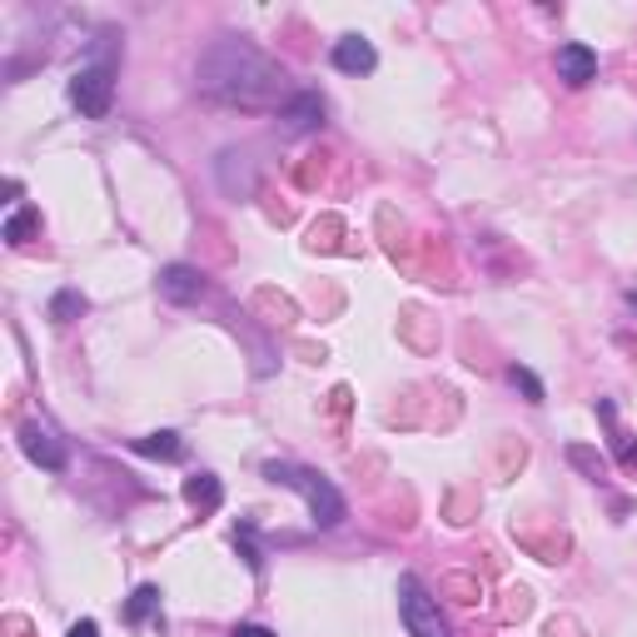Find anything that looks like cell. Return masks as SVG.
I'll list each match as a JSON object with an SVG mask.
<instances>
[{
  "label": "cell",
  "mask_w": 637,
  "mask_h": 637,
  "mask_svg": "<svg viewBox=\"0 0 637 637\" xmlns=\"http://www.w3.org/2000/svg\"><path fill=\"white\" fill-rule=\"evenodd\" d=\"M568 458H572V464H578V468H588V478H603V458H598V454H588L583 443H572V448H568Z\"/></svg>",
  "instance_id": "18"
},
{
  "label": "cell",
  "mask_w": 637,
  "mask_h": 637,
  "mask_svg": "<svg viewBox=\"0 0 637 637\" xmlns=\"http://www.w3.org/2000/svg\"><path fill=\"white\" fill-rule=\"evenodd\" d=\"M184 503L200 508V513H215V508L225 503V488H219V478L195 474V478H184Z\"/></svg>",
  "instance_id": "11"
},
{
  "label": "cell",
  "mask_w": 637,
  "mask_h": 637,
  "mask_svg": "<svg viewBox=\"0 0 637 637\" xmlns=\"http://www.w3.org/2000/svg\"><path fill=\"white\" fill-rule=\"evenodd\" d=\"M399 613H403L409 637H448V623H443V613H439V598H433L413 572L399 578Z\"/></svg>",
  "instance_id": "3"
},
{
  "label": "cell",
  "mask_w": 637,
  "mask_h": 637,
  "mask_svg": "<svg viewBox=\"0 0 637 637\" xmlns=\"http://www.w3.org/2000/svg\"><path fill=\"white\" fill-rule=\"evenodd\" d=\"M508 378H513V384H519L523 394H528V403H543V384H538V374H528V368H508Z\"/></svg>",
  "instance_id": "17"
},
{
  "label": "cell",
  "mask_w": 637,
  "mask_h": 637,
  "mask_svg": "<svg viewBox=\"0 0 637 637\" xmlns=\"http://www.w3.org/2000/svg\"><path fill=\"white\" fill-rule=\"evenodd\" d=\"M235 548L254 572L264 568V553H260V543H254V528H249V523H239V528H235Z\"/></svg>",
  "instance_id": "16"
},
{
  "label": "cell",
  "mask_w": 637,
  "mask_h": 637,
  "mask_svg": "<svg viewBox=\"0 0 637 637\" xmlns=\"http://www.w3.org/2000/svg\"><path fill=\"white\" fill-rule=\"evenodd\" d=\"M76 314H86V294H80V289H60L50 299V319H55V325H70Z\"/></svg>",
  "instance_id": "15"
},
{
  "label": "cell",
  "mask_w": 637,
  "mask_h": 637,
  "mask_svg": "<svg viewBox=\"0 0 637 637\" xmlns=\"http://www.w3.org/2000/svg\"><path fill=\"white\" fill-rule=\"evenodd\" d=\"M160 294L170 304H195L200 294H205V274L190 270V264H170V270L160 274Z\"/></svg>",
  "instance_id": "9"
},
{
  "label": "cell",
  "mask_w": 637,
  "mask_h": 637,
  "mask_svg": "<svg viewBox=\"0 0 637 637\" xmlns=\"http://www.w3.org/2000/svg\"><path fill=\"white\" fill-rule=\"evenodd\" d=\"M598 419L607 423V439H613V454H617V464H623L627 474H637V443L627 439L623 429H617V409H613V399H598Z\"/></svg>",
  "instance_id": "10"
},
{
  "label": "cell",
  "mask_w": 637,
  "mask_h": 637,
  "mask_svg": "<svg viewBox=\"0 0 637 637\" xmlns=\"http://www.w3.org/2000/svg\"><path fill=\"white\" fill-rule=\"evenodd\" d=\"M325 115H329V105H325V95H319V90H294V100L289 105L280 110V120L284 125H289V130H319V125H325Z\"/></svg>",
  "instance_id": "6"
},
{
  "label": "cell",
  "mask_w": 637,
  "mask_h": 637,
  "mask_svg": "<svg viewBox=\"0 0 637 637\" xmlns=\"http://www.w3.org/2000/svg\"><path fill=\"white\" fill-rule=\"evenodd\" d=\"M31 235H41V209H15L5 219V239L11 244H31Z\"/></svg>",
  "instance_id": "14"
},
{
  "label": "cell",
  "mask_w": 637,
  "mask_h": 637,
  "mask_svg": "<svg viewBox=\"0 0 637 637\" xmlns=\"http://www.w3.org/2000/svg\"><path fill=\"white\" fill-rule=\"evenodd\" d=\"M264 478H270V484H280V488H294V493L309 503L314 528H339V523L349 519L344 493H339L325 474H314V468L289 464V458H274V464H264Z\"/></svg>",
  "instance_id": "2"
},
{
  "label": "cell",
  "mask_w": 637,
  "mask_h": 637,
  "mask_svg": "<svg viewBox=\"0 0 637 637\" xmlns=\"http://www.w3.org/2000/svg\"><path fill=\"white\" fill-rule=\"evenodd\" d=\"M21 448L31 464H41L45 474H60L66 468V448H60V439H55L50 429H41V423H25L21 429Z\"/></svg>",
  "instance_id": "5"
},
{
  "label": "cell",
  "mask_w": 637,
  "mask_h": 637,
  "mask_svg": "<svg viewBox=\"0 0 637 637\" xmlns=\"http://www.w3.org/2000/svg\"><path fill=\"white\" fill-rule=\"evenodd\" d=\"M229 637H280V633H270V627H260V623H239Z\"/></svg>",
  "instance_id": "19"
},
{
  "label": "cell",
  "mask_w": 637,
  "mask_h": 637,
  "mask_svg": "<svg viewBox=\"0 0 637 637\" xmlns=\"http://www.w3.org/2000/svg\"><path fill=\"white\" fill-rule=\"evenodd\" d=\"M284 70L274 66L260 45L225 35L215 41L195 66V86L200 95L219 100V105H239V110H284L294 100V90L284 86Z\"/></svg>",
  "instance_id": "1"
},
{
  "label": "cell",
  "mask_w": 637,
  "mask_h": 637,
  "mask_svg": "<svg viewBox=\"0 0 637 637\" xmlns=\"http://www.w3.org/2000/svg\"><path fill=\"white\" fill-rule=\"evenodd\" d=\"M558 76L568 80V86H588V80L598 76V50L583 41L558 45Z\"/></svg>",
  "instance_id": "8"
},
{
  "label": "cell",
  "mask_w": 637,
  "mask_h": 637,
  "mask_svg": "<svg viewBox=\"0 0 637 637\" xmlns=\"http://www.w3.org/2000/svg\"><path fill=\"white\" fill-rule=\"evenodd\" d=\"M70 105L86 120H105L110 105H115V66L110 60H95L86 66L76 80H70Z\"/></svg>",
  "instance_id": "4"
},
{
  "label": "cell",
  "mask_w": 637,
  "mask_h": 637,
  "mask_svg": "<svg viewBox=\"0 0 637 637\" xmlns=\"http://www.w3.org/2000/svg\"><path fill=\"white\" fill-rule=\"evenodd\" d=\"M130 448H135V454H145V458H164V464L184 458V439H180V433H145V439L130 443Z\"/></svg>",
  "instance_id": "12"
},
{
  "label": "cell",
  "mask_w": 637,
  "mask_h": 637,
  "mask_svg": "<svg viewBox=\"0 0 637 637\" xmlns=\"http://www.w3.org/2000/svg\"><path fill=\"white\" fill-rule=\"evenodd\" d=\"M66 637H100V627H95V617H80L76 627H70Z\"/></svg>",
  "instance_id": "20"
},
{
  "label": "cell",
  "mask_w": 637,
  "mask_h": 637,
  "mask_svg": "<svg viewBox=\"0 0 637 637\" xmlns=\"http://www.w3.org/2000/svg\"><path fill=\"white\" fill-rule=\"evenodd\" d=\"M125 617H130L135 627L150 623V617H160V588H155V583L135 588V598H130V607H125Z\"/></svg>",
  "instance_id": "13"
},
{
  "label": "cell",
  "mask_w": 637,
  "mask_h": 637,
  "mask_svg": "<svg viewBox=\"0 0 637 637\" xmlns=\"http://www.w3.org/2000/svg\"><path fill=\"white\" fill-rule=\"evenodd\" d=\"M334 70H344V76H374L378 66V50L364 41V35H344V41H334Z\"/></svg>",
  "instance_id": "7"
}]
</instances>
